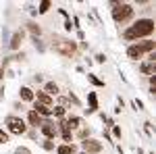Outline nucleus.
Segmentation results:
<instances>
[{
	"instance_id": "obj_1",
	"label": "nucleus",
	"mask_w": 156,
	"mask_h": 154,
	"mask_svg": "<svg viewBox=\"0 0 156 154\" xmlns=\"http://www.w3.org/2000/svg\"><path fill=\"white\" fill-rule=\"evenodd\" d=\"M152 34H154V21L148 19V17H144V19H137L129 29H125L123 38L129 40V42H140V40H144V38H150Z\"/></svg>"
},
{
	"instance_id": "obj_2",
	"label": "nucleus",
	"mask_w": 156,
	"mask_h": 154,
	"mask_svg": "<svg viewBox=\"0 0 156 154\" xmlns=\"http://www.w3.org/2000/svg\"><path fill=\"white\" fill-rule=\"evenodd\" d=\"M146 52L150 54V52H154V40H146V42H133L131 46L127 48V56L133 60L142 59Z\"/></svg>"
},
{
	"instance_id": "obj_3",
	"label": "nucleus",
	"mask_w": 156,
	"mask_h": 154,
	"mask_svg": "<svg viewBox=\"0 0 156 154\" xmlns=\"http://www.w3.org/2000/svg\"><path fill=\"white\" fill-rule=\"evenodd\" d=\"M112 6H115L112 17H115L117 23H123V21H127V19H131V17H133L131 4H119V2H112Z\"/></svg>"
},
{
	"instance_id": "obj_4",
	"label": "nucleus",
	"mask_w": 156,
	"mask_h": 154,
	"mask_svg": "<svg viewBox=\"0 0 156 154\" xmlns=\"http://www.w3.org/2000/svg\"><path fill=\"white\" fill-rule=\"evenodd\" d=\"M54 50H58L60 54H65V56H71V54H75L77 46L73 44L71 40H60V38H56L54 40Z\"/></svg>"
},
{
	"instance_id": "obj_5",
	"label": "nucleus",
	"mask_w": 156,
	"mask_h": 154,
	"mask_svg": "<svg viewBox=\"0 0 156 154\" xmlns=\"http://www.w3.org/2000/svg\"><path fill=\"white\" fill-rule=\"evenodd\" d=\"M6 127L11 133L21 135V133H25V121L21 117H6Z\"/></svg>"
},
{
	"instance_id": "obj_6",
	"label": "nucleus",
	"mask_w": 156,
	"mask_h": 154,
	"mask_svg": "<svg viewBox=\"0 0 156 154\" xmlns=\"http://www.w3.org/2000/svg\"><path fill=\"white\" fill-rule=\"evenodd\" d=\"M81 148H83V152H90V154H98V152H102V144L98 142V140H92V138L83 140Z\"/></svg>"
},
{
	"instance_id": "obj_7",
	"label": "nucleus",
	"mask_w": 156,
	"mask_h": 154,
	"mask_svg": "<svg viewBox=\"0 0 156 154\" xmlns=\"http://www.w3.org/2000/svg\"><path fill=\"white\" fill-rule=\"evenodd\" d=\"M40 127H42V133L46 135V140H50V142L58 135V133H56V127H54L50 121H42V125H40Z\"/></svg>"
},
{
	"instance_id": "obj_8",
	"label": "nucleus",
	"mask_w": 156,
	"mask_h": 154,
	"mask_svg": "<svg viewBox=\"0 0 156 154\" xmlns=\"http://www.w3.org/2000/svg\"><path fill=\"white\" fill-rule=\"evenodd\" d=\"M19 96H21L23 102H34V100H36V94H34L29 88H21V90H19Z\"/></svg>"
},
{
	"instance_id": "obj_9",
	"label": "nucleus",
	"mask_w": 156,
	"mask_h": 154,
	"mask_svg": "<svg viewBox=\"0 0 156 154\" xmlns=\"http://www.w3.org/2000/svg\"><path fill=\"white\" fill-rule=\"evenodd\" d=\"M34 110H36V113L40 115V117H50V115H52V110H50L48 106L40 104V102H36V100H34Z\"/></svg>"
},
{
	"instance_id": "obj_10",
	"label": "nucleus",
	"mask_w": 156,
	"mask_h": 154,
	"mask_svg": "<svg viewBox=\"0 0 156 154\" xmlns=\"http://www.w3.org/2000/svg\"><path fill=\"white\" fill-rule=\"evenodd\" d=\"M36 102H40V104H44V106H50V104H52V96H48L46 94V92H37L36 94Z\"/></svg>"
},
{
	"instance_id": "obj_11",
	"label": "nucleus",
	"mask_w": 156,
	"mask_h": 154,
	"mask_svg": "<svg viewBox=\"0 0 156 154\" xmlns=\"http://www.w3.org/2000/svg\"><path fill=\"white\" fill-rule=\"evenodd\" d=\"M54 150H56V154H75V146L73 144H62V146L54 148Z\"/></svg>"
},
{
	"instance_id": "obj_12",
	"label": "nucleus",
	"mask_w": 156,
	"mask_h": 154,
	"mask_svg": "<svg viewBox=\"0 0 156 154\" xmlns=\"http://www.w3.org/2000/svg\"><path fill=\"white\" fill-rule=\"evenodd\" d=\"M27 121H29V125H34V127H37V125H42V117L37 115L36 110H31V113L27 115Z\"/></svg>"
},
{
	"instance_id": "obj_13",
	"label": "nucleus",
	"mask_w": 156,
	"mask_h": 154,
	"mask_svg": "<svg viewBox=\"0 0 156 154\" xmlns=\"http://www.w3.org/2000/svg\"><path fill=\"white\" fill-rule=\"evenodd\" d=\"M140 71L142 73H146V75H150V77H152V75H154V63H144V65H142V67H140Z\"/></svg>"
},
{
	"instance_id": "obj_14",
	"label": "nucleus",
	"mask_w": 156,
	"mask_h": 154,
	"mask_svg": "<svg viewBox=\"0 0 156 154\" xmlns=\"http://www.w3.org/2000/svg\"><path fill=\"white\" fill-rule=\"evenodd\" d=\"M44 92H46L48 96H52V94L56 96V94H58V85H56L54 81H48V83H46V88H44Z\"/></svg>"
},
{
	"instance_id": "obj_15",
	"label": "nucleus",
	"mask_w": 156,
	"mask_h": 154,
	"mask_svg": "<svg viewBox=\"0 0 156 154\" xmlns=\"http://www.w3.org/2000/svg\"><path fill=\"white\" fill-rule=\"evenodd\" d=\"M21 40H23V31H17V34L12 36V42H11V48H12V50H17V48H19Z\"/></svg>"
},
{
	"instance_id": "obj_16",
	"label": "nucleus",
	"mask_w": 156,
	"mask_h": 154,
	"mask_svg": "<svg viewBox=\"0 0 156 154\" xmlns=\"http://www.w3.org/2000/svg\"><path fill=\"white\" fill-rule=\"evenodd\" d=\"M65 125H67L69 129H75V127L79 125V119H77V117H73V115H71V117H69L67 121H65Z\"/></svg>"
},
{
	"instance_id": "obj_17",
	"label": "nucleus",
	"mask_w": 156,
	"mask_h": 154,
	"mask_svg": "<svg viewBox=\"0 0 156 154\" xmlns=\"http://www.w3.org/2000/svg\"><path fill=\"white\" fill-rule=\"evenodd\" d=\"M27 29H29V31H34L36 36H40V34H42V29H40V25H36L34 21H29V23H27Z\"/></svg>"
},
{
	"instance_id": "obj_18",
	"label": "nucleus",
	"mask_w": 156,
	"mask_h": 154,
	"mask_svg": "<svg viewBox=\"0 0 156 154\" xmlns=\"http://www.w3.org/2000/svg\"><path fill=\"white\" fill-rule=\"evenodd\" d=\"M52 115H54V117H58V119H65V108H62V106H56L54 110H52Z\"/></svg>"
},
{
	"instance_id": "obj_19",
	"label": "nucleus",
	"mask_w": 156,
	"mask_h": 154,
	"mask_svg": "<svg viewBox=\"0 0 156 154\" xmlns=\"http://www.w3.org/2000/svg\"><path fill=\"white\" fill-rule=\"evenodd\" d=\"M87 77H90V81H92V83H94V85H98V88H102V85H104V83H102V81H100V79H98V77H96V75H92V73H90V75H87Z\"/></svg>"
},
{
	"instance_id": "obj_20",
	"label": "nucleus",
	"mask_w": 156,
	"mask_h": 154,
	"mask_svg": "<svg viewBox=\"0 0 156 154\" xmlns=\"http://www.w3.org/2000/svg\"><path fill=\"white\" fill-rule=\"evenodd\" d=\"M48 9H50V2H48V0H44V2L40 4V15H44V13L48 11Z\"/></svg>"
},
{
	"instance_id": "obj_21",
	"label": "nucleus",
	"mask_w": 156,
	"mask_h": 154,
	"mask_svg": "<svg viewBox=\"0 0 156 154\" xmlns=\"http://www.w3.org/2000/svg\"><path fill=\"white\" fill-rule=\"evenodd\" d=\"M62 140H65V144H71L73 133H71V131H62Z\"/></svg>"
},
{
	"instance_id": "obj_22",
	"label": "nucleus",
	"mask_w": 156,
	"mask_h": 154,
	"mask_svg": "<svg viewBox=\"0 0 156 154\" xmlns=\"http://www.w3.org/2000/svg\"><path fill=\"white\" fill-rule=\"evenodd\" d=\"M77 135H79L81 140H87V138H90V131H87V129H81L79 133H77Z\"/></svg>"
},
{
	"instance_id": "obj_23",
	"label": "nucleus",
	"mask_w": 156,
	"mask_h": 154,
	"mask_svg": "<svg viewBox=\"0 0 156 154\" xmlns=\"http://www.w3.org/2000/svg\"><path fill=\"white\" fill-rule=\"evenodd\" d=\"M90 104H92V108H96V104H98V98H96V94H90Z\"/></svg>"
},
{
	"instance_id": "obj_24",
	"label": "nucleus",
	"mask_w": 156,
	"mask_h": 154,
	"mask_svg": "<svg viewBox=\"0 0 156 154\" xmlns=\"http://www.w3.org/2000/svg\"><path fill=\"white\" fill-rule=\"evenodd\" d=\"M6 142H9V135H6L4 131L0 129V144H6Z\"/></svg>"
},
{
	"instance_id": "obj_25",
	"label": "nucleus",
	"mask_w": 156,
	"mask_h": 154,
	"mask_svg": "<svg viewBox=\"0 0 156 154\" xmlns=\"http://www.w3.org/2000/svg\"><path fill=\"white\" fill-rule=\"evenodd\" d=\"M44 148H46V150H54V144L50 142V140H46V142H44Z\"/></svg>"
},
{
	"instance_id": "obj_26",
	"label": "nucleus",
	"mask_w": 156,
	"mask_h": 154,
	"mask_svg": "<svg viewBox=\"0 0 156 154\" xmlns=\"http://www.w3.org/2000/svg\"><path fill=\"white\" fill-rule=\"evenodd\" d=\"M112 133H115L117 138H121V127H117V125H115V127H112Z\"/></svg>"
},
{
	"instance_id": "obj_27",
	"label": "nucleus",
	"mask_w": 156,
	"mask_h": 154,
	"mask_svg": "<svg viewBox=\"0 0 156 154\" xmlns=\"http://www.w3.org/2000/svg\"><path fill=\"white\" fill-rule=\"evenodd\" d=\"M15 154H29V152H27V148H17Z\"/></svg>"
}]
</instances>
